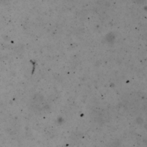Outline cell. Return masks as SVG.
Returning a JSON list of instances; mask_svg holds the SVG:
<instances>
[{"label":"cell","mask_w":147,"mask_h":147,"mask_svg":"<svg viewBox=\"0 0 147 147\" xmlns=\"http://www.w3.org/2000/svg\"><path fill=\"white\" fill-rule=\"evenodd\" d=\"M133 1L137 3H142L145 1V0H133Z\"/></svg>","instance_id":"cell-1"}]
</instances>
